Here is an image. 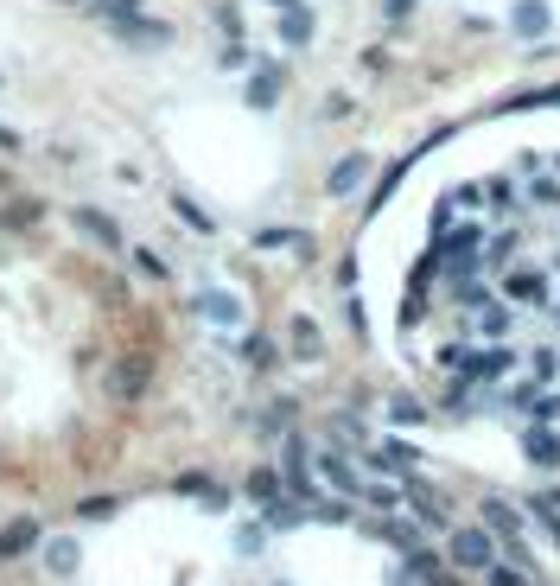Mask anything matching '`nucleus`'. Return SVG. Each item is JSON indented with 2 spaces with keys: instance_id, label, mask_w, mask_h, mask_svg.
I'll use <instances>...</instances> for the list:
<instances>
[{
  "instance_id": "20e7f679",
  "label": "nucleus",
  "mask_w": 560,
  "mask_h": 586,
  "mask_svg": "<svg viewBox=\"0 0 560 586\" xmlns=\"http://www.w3.org/2000/svg\"><path fill=\"white\" fill-rule=\"evenodd\" d=\"M433 255H440V268H452V281H459V287L478 281V268H484V230H478V223H465V230H446Z\"/></svg>"
},
{
  "instance_id": "a19ab883",
  "label": "nucleus",
  "mask_w": 560,
  "mask_h": 586,
  "mask_svg": "<svg viewBox=\"0 0 560 586\" xmlns=\"http://www.w3.org/2000/svg\"><path fill=\"white\" fill-rule=\"evenodd\" d=\"M420 319H427V293H420V287H408V306H401V325H408V332H414Z\"/></svg>"
},
{
  "instance_id": "3c124183",
  "label": "nucleus",
  "mask_w": 560,
  "mask_h": 586,
  "mask_svg": "<svg viewBox=\"0 0 560 586\" xmlns=\"http://www.w3.org/2000/svg\"><path fill=\"white\" fill-rule=\"evenodd\" d=\"M420 586H459V580H452V574H433V580H420Z\"/></svg>"
},
{
  "instance_id": "c85d7f7f",
  "label": "nucleus",
  "mask_w": 560,
  "mask_h": 586,
  "mask_svg": "<svg viewBox=\"0 0 560 586\" xmlns=\"http://www.w3.org/2000/svg\"><path fill=\"white\" fill-rule=\"evenodd\" d=\"M503 109H560V83H548V90H522V96H510Z\"/></svg>"
},
{
  "instance_id": "864d4df0",
  "label": "nucleus",
  "mask_w": 560,
  "mask_h": 586,
  "mask_svg": "<svg viewBox=\"0 0 560 586\" xmlns=\"http://www.w3.org/2000/svg\"><path fill=\"white\" fill-rule=\"evenodd\" d=\"M268 7H280V13H287V7H300V0H268Z\"/></svg>"
},
{
  "instance_id": "ea45409f",
  "label": "nucleus",
  "mask_w": 560,
  "mask_h": 586,
  "mask_svg": "<svg viewBox=\"0 0 560 586\" xmlns=\"http://www.w3.org/2000/svg\"><path fill=\"white\" fill-rule=\"evenodd\" d=\"M529 198L541 204V211H560V179H535V185H529Z\"/></svg>"
},
{
  "instance_id": "de8ad7c7",
  "label": "nucleus",
  "mask_w": 560,
  "mask_h": 586,
  "mask_svg": "<svg viewBox=\"0 0 560 586\" xmlns=\"http://www.w3.org/2000/svg\"><path fill=\"white\" fill-rule=\"evenodd\" d=\"M70 7H115V13H134L140 0H70Z\"/></svg>"
},
{
  "instance_id": "a18cd8bd",
  "label": "nucleus",
  "mask_w": 560,
  "mask_h": 586,
  "mask_svg": "<svg viewBox=\"0 0 560 586\" xmlns=\"http://www.w3.org/2000/svg\"><path fill=\"white\" fill-rule=\"evenodd\" d=\"M261 542H268V529H242V536H236V548H242V555H255Z\"/></svg>"
},
{
  "instance_id": "6ab92c4d",
  "label": "nucleus",
  "mask_w": 560,
  "mask_h": 586,
  "mask_svg": "<svg viewBox=\"0 0 560 586\" xmlns=\"http://www.w3.org/2000/svg\"><path fill=\"white\" fill-rule=\"evenodd\" d=\"M529 357V383L535 389H554L560 383V344H535V351H522Z\"/></svg>"
},
{
  "instance_id": "6e6552de",
  "label": "nucleus",
  "mask_w": 560,
  "mask_h": 586,
  "mask_svg": "<svg viewBox=\"0 0 560 586\" xmlns=\"http://www.w3.org/2000/svg\"><path fill=\"white\" fill-rule=\"evenodd\" d=\"M319 478H325V485L344 497V504H350V497H363V472H357V465H350V459L338 453V446H325V453H319Z\"/></svg>"
},
{
  "instance_id": "c756f323",
  "label": "nucleus",
  "mask_w": 560,
  "mask_h": 586,
  "mask_svg": "<svg viewBox=\"0 0 560 586\" xmlns=\"http://www.w3.org/2000/svg\"><path fill=\"white\" fill-rule=\"evenodd\" d=\"M115 510H121V497H109V491H102V497H83V504H77L83 523H109Z\"/></svg>"
},
{
  "instance_id": "8fccbe9b",
  "label": "nucleus",
  "mask_w": 560,
  "mask_h": 586,
  "mask_svg": "<svg viewBox=\"0 0 560 586\" xmlns=\"http://www.w3.org/2000/svg\"><path fill=\"white\" fill-rule=\"evenodd\" d=\"M414 7V0H389V20H401V13H408Z\"/></svg>"
},
{
  "instance_id": "c03bdc74",
  "label": "nucleus",
  "mask_w": 560,
  "mask_h": 586,
  "mask_svg": "<svg viewBox=\"0 0 560 586\" xmlns=\"http://www.w3.org/2000/svg\"><path fill=\"white\" fill-rule=\"evenodd\" d=\"M13 204H20V211H13V223H20V230H26V223H39V217H45V204H39V198H13Z\"/></svg>"
},
{
  "instance_id": "09e8293b",
  "label": "nucleus",
  "mask_w": 560,
  "mask_h": 586,
  "mask_svg": "<svg viewBox=\"0 0 560 586\" xmlns=\"http://www.w3.org/2000/svg\"><path fill=\"white\" fill-rule=\"evenodd\" d=\"M0 147H7V153H20V147H26V141H20V134H13V128H7V122H0Z\"/></svg>"
},
{
  "instance_id": "37998d69",
  "label": "nucleus",
  "mask_w": 560,
  "mask_h": 586,
  "mask_svg": "<svg viewBox=\"0 0 560 586\" xmlns=\"http://www.w3.org/2000/svg\"><path fill=\"white\" fill-rule=\"evenodd\" d=\"M446 415H471V383H452L446 389Z\"/></svg>"
},
{
  "instance_id": "9d476101",
  "label": "nucleus",
  "mask_w": 560,
  "mask_h": 586,
  "mask_svg": "<svg viewBox=\"0 0 560 586\" xmlns=\"http://www.w3.org/2000/svg\"><path fill=\"white\" fill-rule=\"evenodd\" d=\"M109 32H115V39H128V45H172V26L166 20H140V13H115Z\"/></svg>"
},
{
  "instance_id": "a211bd4d",
  "label": "nucleus",
  "mask_w": 560,
  "mask_h": 586,
  "mask_svg": "<svg viewBox=\"0 0 560 586\" xmlns=\"http://www.w3.org/2000/svg\"><path fill=\"white\" fill-rule=\"evenodd\" d=\"M522 453H529L541 472H554V465H560V434H554V427H529V434H522Z\"/></svg>"
},
{
  "instance_id": "f3484780",
  "label": "nucleus",
  "mask_w": 560,
  "mask_h": 586,
  "mask_svg": "<svg viewBox=\"0 0 560 586\" xmlns=\"http://www.w3.org/2000/svg\"><path fill=\"white\" fill-rule=\"evenodd\" d=\"M287 344H293V357H300V364L325 357V332H319V325H312L306 313H293V325H287Z\"/></svg>"
},
{
  "instance_id": "a878e982",
  "label": "nucleus",
  "mask_w": 560,
  "mask_h": 586,
  "mask_svg": "<svg viewBox=\"0 0 560 586\" xmlns=\"http://www.w3.org/2000/svg\"><path fill=\"white\" fill-rule=\"evenodd\" d=\"M255 249H312V236L306 230H255Z\"/></svg>"
},
{
  "instance_id": "e433bc0d",
  "label": "nucleus",
  "mask_w": 560,
  "mask_h": 586,
  "mask_svg": "<svg viewBox=\"0 0 560 586\" xmlns=\"http://www.w3.org/2000/svg\"><path fill=\"white\" fill-rule=\"evenodd\" d=\"M261 516H268V529H293V523H300V504H293V497H280V504H268V510H261Z\"/></svg>"
},
{
  "instance_id": "6e6d98bb",
  "label": "nucleus",
  "mask_w": 560,
  "mask_h": 586,
  "mask_svg": "<svg viewBox=\"0 0 560 586\" xmlns=\"http://www.w3.org/2000/svg\"><path fill=\"white\" fill-rule=\"evenodd\" d=\"M554 166H560V153H554Z\"/></svg>"
},
{
  "instance_id": "4c0bfd02",
  "label": "nucleus",
  "mask_w": 560,
  "mask_h": 586,
  "mask_svg": "<svg viewBox=\"0 0 560 586\" xmlns=\"http://www.w3.org/2000/svg\"><path fill=\"white\" fill-rule=\"evenodd\" d=\"M446 204H452V217L459 211H484V185H459V192H446Z\"/></svg>"
},
{
  "instance_id": "dca6fc26",
  "label": "nucleus",
  "mask_w": 560,
  "mask_h": 586,
  "mask_svg": "<svg viewBox=\"0 0 560 586\" xmlns=\"http://www.w3.org/2000/svg\"><path fill=\"white\" fill-rule=\"evenodd\" d=\"M484 198H490V204H484L490 217H516V211H522V185H516V172H497V179L484 185Z\"/></svg>"
},
{
  "instance_id": "f257e3e1",
  "label": "nucleus",
  "mask_w": 560,
  "mask_h": 586,
  "mask_svg": "<svg viewBox=\"0 0 560 586\" xmlns=\"http://www.w3.org/2000/svg\"><path fill=\"white\" fill-rule=\"evenodd\" d=\"M516 344H446L440 351V364L459 376V383H503V376H516Z\"/></svg>"
},
{
  "instance_id": "412c9836",
  "label": "nucleus",
  "mask_w": 560,
  "mask_h": 586,
  "mask_svg": "<svg viewBox=\"0 0 560 586\" xmlns=\"http://www.w3.org/2000/svg\"><path fill=\"white\" fill-rule=\"evenodd\" d=\"M242 491H249V497H255L261 510H268V504H280V497H287V491H280V472H274V465H255V472L242 478Z\"/></svg>"
},
{
  "instance_id": "1a4fd4ad",
  "label": "nucleus",
  "mask_w": 560,
  "mask_h": 586,
  "mask_svg": "<svg viewBox=\"0 0 560 586\" xmlns=\"http://www.w3.org/2000/svg\"><path fill=\"white\" fill-rule=\"evenodd\" d=\"M39 542H45V523H39V516H13V523L0 529V561H20V555H32Z\"/></svg>"
},
{
  "instance_id": "bb28decb",
  "label": "nucleus",
  "mask_w": 560,
  "mask_h": 586,
  "mask_svg": "<svg viewBox=\"0 0 560 586\" xmlns=\"http://www.w3.org/2000/svg\"><path fill=\"white\" fill-rule=\"evenodd\" d=\"M198 313H204V319H217V325H236L242 306L230 300V293H198Z\"/></svg>"
},
{
  "instance_id": "f03ea898",
  "label": "nucleus",
  "mask_w": 560,
  "mask_h": 586,
  "mask_svg": "<svg viewBox=\"0 0 560 586\" xmlns=\"http://www.w3.org/2000/svg\"><path fill=\"white\" fill-rule=\"evenodd\" d=\"M459 293V325H465V338H484V344H503L516 332V306H503V300H490V293L478 281H465V287H452Z\"/></svg>"
},
{
  "instance_id": "39448f33",
  "label": "nucleus",
  "mask_w": 560,
  "mask_h": 586,
  "mask_svg": "<svg viewBox=\"0 0 560 586\" xmlns=\"http://www.w3.org/2000/svg\"><path fill=\"white\" fill-rule=\"evenodd\" d=\"M147 389H153V357L147 351H121L115 370H109V395H115L121 408H134Z\"/></svg>"
},
{
  "instance_id": "72a5a7b5",
  "label": "nucleus",
  "mask_w": 560,
  "mask_h": 586,
  "mask_svg": "<svg viewBox=\"0 0 560 586\" xmlns=\"http://www.w3.org/2000/svg\"><path fill=\"white\" fill-rule=\"evenodd\" d=\"M529 421H535V427H554V421H560V389H541V395H535Z\"/></svg>"
},
{
  "instance_id": "9b49d317",
  "label": "nucleus",
  "mask_w": 560,
  "mask_h": 586,
  "mask_svg": "<svg viewBox=\"0 0 560 586\" xmlns=\"http://www.w3.org/2000/svg\"><path fill=\"white\" fill-rule=\"evenodd\" d=\"M401 491H408V510H414V516H420V523H427V529H446V497L433 491V485H427V478H420V472H414V478H408V485H401Z\"/></svg>"
},
{
  "instance_id": "0eeeda50",
  "label": "nucleus",
  "mask_w": 560,
  "mask_h": 586,
  "mask_svg": "<svg viewBox=\"0 0 560 586\" xmlns=\"http://www.w3.org/2000/svg\"><path fill=\"white\" fill-rule=\"evenodd\" d=\"M370 472L401 478V485H408V478L420 472V453H414V446H401V440H382V446H370Z\"/></svg>"
},
{
  "instance_id": "c9c22d12",
  "label": "nucleus",
  "mask_w": 560,
  "mask_h": 586,
  "mask_svg": "<svg viewBox=\"0 0 560 586\" xmlns=\"http://www.w3.org/2000/svg\"><path fill=\"white\" fill-rule=\"evenodd\" d=\"M535 395H541V389L529 383V376H516V383L503 389V408H522V415H529V408H535Z\"/></svg>"
},
{
  "instance_id": "4d7b16f0",
  "label": "nucleus",
  "mask_w": 560,
  "mask_h": 586,
  "mask_svg": "<svg viewBox=\"0 0 560 586\" xmlns=\"http://www.w3.org/2000/svg\"><path fill=\"white\" fill-rule=\"evenodd\" d=\"M554 306H560V300H554Z\"/></svg>"
},
{
  "instance_id": "4be33fe9",
  "label": "nucleus",
  "mask_w": 560,
  "mask_h": 586,
  "mask_svg": "<svg viewBox=\"0 0 560 586\" xmlns=\"http://www.w3.org/2000/svg\"><path fill=\"white\" fill-rule=\"evenodd\" d=\"M363 504H370V510H408V491H401V485H382V478H363Z\"/></svg>"
},
{
  "instance_id": "5fc2aeb1",
  "label": "nucleus",
  "mask_w": 560,
  "mask_h": 586,
  "mask_svg": "<svg viewBox=\"0 0 560 586\" xmlns=\"http://www.w3.org/2000/svg\"><path fill=\"white\" fill-rule=\"evenodd\" d=\"M548 313H554V319H560V306H548Z\"/></svg>"
},
{
  "instance_id": "49530a36",
  "label": "nucleus",
  "mask_w": 560,
  "mask_h": 586,
  "mask_svg": "<svg viewBox=\"0 0 560 586\" xmlns=\"http://www.w3.org/2000/svg\"><path fill=\"white\" fill-rule=\"evenodd\" d=\"M350 115V96H325V122H344Z\"/></svg>"
},
{
  "instance_id": "f8f14e48",
  "label": "nucleus",
  "mask_w": 560,
  "mask_h": 586,
  "mask_svg": "<svg viewBox=\"0 0 560 586\" xmlns=\"http://www.w3.org/2000/svg\"><path fill=\"white\" fill-rule=\"evenodd\" d=\"M484 529H490V536H503V548H510V542H522V510L510 504V497H484Z\"/></svg>"
},
{
  "instance_id": "ddd939ff",
  "label": "nucleus",
  "mask_w": 560,
  "mask_h": 586,
  "mask_svg": "<svg viewBox=\"0 0 560 586\" xmlns=\"http://www.w3.org/2000/svg\"><path fill=\"white\" fill-rule=\"evenodd\" d=\"M363 179H370V153H344V160L325 172V192H331V198H344V192H357Z\"/></svg>"
},
{
  "instance_id": "393cba45",
  "label": "nucleus",
  "mask_w": 560,
  "mask_h": 586,
  "mask_svg": "<svg viewBox=\"0 0 560 586\" xmlns=\"http://www.w3.org/2000/svg\"><path fill=\"white\" fill-rule=\"evenodd\" d=\"M70 567H77V542H70V536H58V542H45V574H51V580H64Z\"/></svg>"
},
{
  "instance_id": "5701e85b",
  "label": "nucleus",
  "mask_w": 560,
  "mask_h": 586,
  "mask_svg": "<svg viewBox=\"0 0 560 586\" xmlns=\"http://www.w3.org/2000/svg\"><path fill=\"white\" fill-rule=\"evenodd\" d=\"M172 211H179V223H185V230H198V236L217 230V217H210L204 204H191V192H172Z\"/></svg>"
},
{
  "instance_id": "2eb2a0df",
  "label": "nucleus",
  "mask_w": 560,
  "mask_h": 586,
  "mask_svg": "<svg viewBox=\"0 0 560 586\" xmlns=\"http://www.w3.org/2000/svg\"><path fill=\"white\" fill-rule=\"evenodd\" d=\"M172 491H179V497H204V510H223V504H230V491H223L210 472H179V478H172Z\"/></svg>"
},
{
  "instance_id": "f704fd0d",
  "label": "nucleus",
  "mask_w": 560,
  "mask_h": 586,
  "mask_svg": "<svg viewBox=\"0 0 560 586\" xmlns=\"http://www.w3.org/2000/svg\"><path fill=\"white\" fill-rule=\"evenodd\" d=\"M274 96H280V71H255V83H249V102H255V109H268Z\"/></svg>"
},
{
  "instance_id": "7ed1b4c3",
  "label": "nucleus",
  "mask_w": 560,
  "mask_h": 586,
  "mask_svg": "<svg viewBox=\"0 0 560 586\" xmlns=\"http://www.w3.org/2000/svg\"><path fill=\"white\" fill-rule=\"evenodd\" d=\"M446 561L459 567V574H490V567L503 561V548H497V536H490L484 523H459L446 536Z\"/></svg>"
},
{
  "instance_id": "aec40b11",
  "label": "nucleus",
  "mask_w": 560,
  "mask_h": 586,
  "mask_svg": "<svg viewBox=\"0 0 560 586\" xmlns=\"http://www.w3.org/2000/svg\"><path fill=\"white\" fill-rule=\"evenodd\" d=\"M236 357H242L249 370H274V364H280V344H274L268 332H249V338L236 344Z\"/></svg>"
},
{
  "instance_id": "603ef678",
  "label": "nucleus",
  "mask_w": 560,
  "mask_h": 586,
  "mask_svg": "<svg viewBox=\"0 0 560 586\" xmlns=\"http://www.w3.org/2000/svg\"><path fill=\"white\" fill-rule=\"evenodd\" d=\"M541 523H548V536H554V542H560V516H541Z\"/></svg>"
},
{
  "instance_id": "423d86ee",
  "label": "nucleus",
  "mask_w": 560,
  "mask_h": 586,
  "mask_svg": "<svg viewBox=\"0 0 560 586\" xmlns=\"http://www.w3.org/2000/svg\"><path fill=\"white\" fill-rule=\"evenodd\" d=\"M503 306H554L548 268H510L503 274Z\"/></svg>"
},
{
  "instance_id": "cd10ccee",
  "label": "nucleus",
  "mask_w": 560,
  "mask_h": 586,
  "mask_svg": "<svg viewBox=\"0 0 560 586\" xmlns=\"http://www.w3.org/2000/svg\"><path fill=\"white\" fill-rule=\"evenodd\" d=\"M516 32H548V0H522V7L510 13Z\"/></svg>"
},
{
  "instance_id": "58836bf2",
  "label": "nucleus",
  "mask_w": 560,
  "mask_h": 586,
  "mask_svg": "<svg viewBox=\"0 0 560 586\" xmlns=\"http://www.w3.org/2000/svg\"><path fill=\"white\" fill-rule=\"evenodd\" d=\"M484 586H535V580L522 574V567H510V561H497V567H490V574H484Z\"/></svg>"
},
{
  "instance_id": "79ce46f5",
  "label": "nucleus",
  "mask_w": 560,
  "mask_h": 586,
  "mask_svg": "<svg viewBox=\"0 0 560 586\" xmlns=\"http://www.w3.org/2000/svg\"><path fill=\"white\" fill-rule=\"evenodd\" d=\"M293 408H300V402H268V415H261V427H268V434H280V427L293 421Z\"/></svg>"
},
{
  "instance_id": "473e14b6",
  "label": "nucleus",
  "mask_w": 560,
  "mask_h": 586,
  "mask_svg": "<svg viewBox=\"0 0 560 586\" xmlns=\"http://www.w3.org/2000/svg\"><path fill=\"white\" fill-rule=\"evenodd\" d=\"M389 421H395V427H420V421H427V408H420L414 395H395V402H389Z\"/></svg>"
},
{
  "instance_id": "7c9ffc66",
  "label": "nucleus",
  "mask_w": 560,
  "mask_h": 586,
  "mask_svg": "<svg viewBox=\"0 0 560 586\" xmlns=\"http://www.w3.org/2000/svg\"><path fill=\"white\" fill-rule=\"evenodd\" d=\"M128 262H134L140 274H147V281H166V274H172V268H166V255H160V249H128Z\"/></svg>"
},
{
  "instance_id": "2f4dec72",
  "label": "nucleus",
  "mask_w": 560,
  "mask_h": 586,
  "mask_svg": "<svg viewBox=\"0 0 560 586\" xmlns=\"http://www.w3.org/2000/svg\"><path fill=\"white\" fill-rule=\"evenodd\" d=\"M433 574H440V555H433L427 542L408 548V580H433Z\"/></svg>"
},
{
  "instance_id": "b1692460",
  "label": "nucleus",
  "mask_w": 560,
  "mask_h": 586,
  "mask_svg": "<svg viewBox=\"0 0 560 586\" xmlns=\"http://www.w3.org/2000/svg\"><path fill=\"white\" fill-rule=\"evenodd\" d=\"M280 45H312V13H306V7H287V13H280Z\"/></svg>"
},
{
  "instance_id": "4468645a",
  "label": "nucleus",
  "mask_w": 560,
  "mask_h": 586,
  "mask_svg": "<svg viewBox=\"0 0 560 586\" xmlns=\"http://www.w3.org/2000/svg\"><path fill=\"white\" fill-rule=\"evenodd\" d=\"M70 217H77V230H83V236H96L102 249H128V243H121V223H115V217H102L96 204H77Z\"/></svg>"
}]
</instances>
